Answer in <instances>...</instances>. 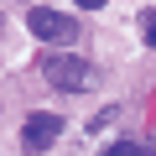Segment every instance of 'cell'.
<instances>
[{
	"instance_id": "1",
	"label": "cell",
	"mask_w": 156,
	"mask_h": 156,
	"mask_svg": "<svg viewBox=\"0 0 156 156\" xmlns=\"http://www.w3.org/2000/svg\"><path fill=\"white\" fill-rule=\"evenodd\" d=\"M42 62V78L52 89H62V94H78V89H89V62L83 57H73V52H47V57H37Z\"/></svg>"
},
{
	"instance_id": "2",
	"label": "cell",
	"mask_w": 156,
	"mask_h": 156,
	"mask_svg": "<svg viewBox=\"0 0 156 156\" xmlns=\"http://www.w3.org/2000/svg\"><path fill=\"white\" fill-rule=\"evenodd\" d=\"M57 135H62V115H26V125H21V146L31 151V156H42V151H52L57 146Z\"/></svg>"
},
{
	"instance_id": "3",
	"label": "cell",
	"mask_w": 156,
	"mask_h": 156,
	"mask_svg": "<svg viewBox=\"0 0 156 156\" xmlns=\"http://www.w3.org/2000/svg\"><path fill=\"white\" fill-rule=\"evenodd\" d=\"M26 26H31V37H42V42H73V37H78V21H68L62 11H47V5H31Z\"/></svg>"
},
{
	"instance_id": "4",
	"label": "cell",
	"mask_w": 156,
	"mask_h": 156,
	"mask_svg": "<svg viewBox=\"0 0 156 156\" xmlns=\"http://www.w3.org/2000/svg\"><path fill=\"white\" fill-rule=\"evenodd\" d=\"M104 156H156V146H140V140H115Z\"/></svg>"
},
{
	"instance_id": "5",
	"label": "cell",
	"mask_w": 156,
	"mask_h": 156,
	"mask_svg": "<svg viewBox=\"0 0 156 156\" xmlns=\"http://www.w3.org/2000/svg\"><path fill=\"white\" fill-rule=\"evenodd\" d=\"M140 37L156 47V11H146V16H140Z\"/></svg>"
},
{
	"instance_id": "6",
	"label": "cell",
	"mask_w": 156,
	"mask_h": 156,
	"mask_svg": "<svg viewBox=\"0 0 156 156\" xmlns=\"http://www.w3.org/2000/svg\"><path fill=\"white\" fill-rule=\"evenodd\" d=\"M73 5H83V11H99V5H104V0H73Z\"/></svg>"
}]
</instances>
